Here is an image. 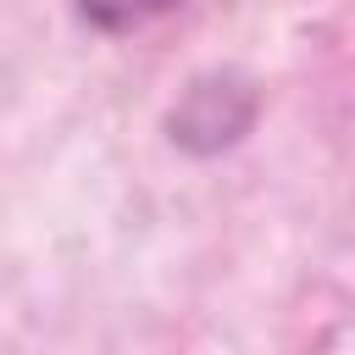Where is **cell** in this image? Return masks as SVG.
Segmentation results:
<instances>
[{"label":"cell","mask_w":355,"mask_h":355,"mask_svg":"<svg viewBox=\"0 0 355 355\" xmlns=\"http://www.w3.org/2000/svg\"><path fill=\"white\" fill-rule=\"evenodd\" d=\"M72 6H78V17H83L89 28H100V33H133V28L155 22L161 11H172L178 0H72Z\"/></svg>","instance_id":"obj_1"}]
</instances>
